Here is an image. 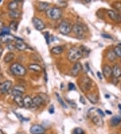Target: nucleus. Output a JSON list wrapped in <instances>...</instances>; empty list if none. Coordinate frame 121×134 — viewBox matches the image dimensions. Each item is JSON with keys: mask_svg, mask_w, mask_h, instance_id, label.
Here are the masks:
<instances>
[{"mask_svg": "<svg viewBox=\"0 0 121 134\" xmlns=\"http://www.w3.org/2000/svg\"><path fill=\"white\" fill-rule=\"evenodd\" d=\"M83 54L79 48L73 47L69 49L67 54L68 60L71 62H76L82 57Z\"/></svg>", "mask_w": 121, "mask_h": 134, "instance_id": "1", "label": "nucleus"}, {"mask_svg": "<svg viewBox=\"0 0 121 134\" xmlns=\"http://www.w3.org/2000/svg\"><path fill=\"white\" fill-rule=\"evenodd\" d=\"M10 71L16 76H20V77H23L26 74V69L25 67L23 66L22 64H19L18 62L13 63L10 66Z\"/></svg>", "mask_w": 121, "mask_h": 134, "instance_id": "2", "label": "nucleus"}, {"mask_svg": "<svg viewBox=\"0 0 121 134\" xmlns=\"http://www.w3.org/2000/svg\"><path fill=\"white\" fill-rule=\"evenodd\" d=\"M92 85V81L90 78L87 76H84L81 78L79 81V85L81 90L84 92H86L91 89Z\"/></svg>", "mask_w": 121, "mask_h": 134, "instance_id": "3", "label": "nucleus"}, {"mask_svg": "<svg viewBox=\"0 0 121 134\" xmlns=\"http://www.w3.org/2000/svg\"><path fill=\"white\" fill-rule=\"evenodd\" d=\"M47 16L53 20H59L61 16V11L58 8H52L46 12Z\"/></svg>", "mask_w": 121, "mask_h": 134, "instance_id": "4", "label": "nucleus"}, {"mask_svg": "<svg viewBox=\"0 0 121 134\" xmlns=\"http://www.w3.org/2000/svg\"><path fill=\"white\" fill-rule=\"evenodd\" d=\"M59 28L61 33L63 35H68L71 31V26L70 24L65 21L61 22Z\"/></svg>", "mask_w": 121, "mask_h": 134, "instance_id": "5", "label": "nucleus"}, {"mask_svg": "<svg viewBox=\"0 0 121 134\" xmlns=\"http://www.w3.org/2000/svg\"><path fill=\"white\" fill-rule=\"evenodd\" d=\"M72 31L78 37L83 38L84 37V28L79 24H75L73 25Z\"/></svg>", "mask_w": 121, "mask_h": 134, "instance_id": "6", "label": "nucleus"}, {"mask_svg": "<svg viewBox=\"0 0 121 134\" xmlns=\"http://www.w3.org/2000/svg\"><path fill=\"white\" fill-rule=\"evenodd\" d=\"M32 134H43L45 132V129L40 125H33L30 129Z\"/></svg>", "mask_w": 121, "mask_h": 134, "instance_id": "7", "label": "nucleus"}, {"mask_svg": "<svg viewBox=\"0 0 121 134\" xmlns=\"http://www.w3.org/2000/svg\"><path fill=\"white\" fill-rule=\"evenodd\" d=\"M32 23H33V25H34L36 29L39 30V31H42L45 28V25H44L42 20L40 19V18L34 17L32 19Z\"/></svg>", "mask_w": 121, "mask_h": 134, "instance_id": "8", "label": "nucleus"}, {"mask_svg": "<svg viewBox=\"0 0 121 134\" xmlns=\"http://www.w3.org/2000/svg\"><path fill=\"white\" fill-rule=\"evenodd\" d=\"M11 87V81H6L3 82V83L0 85V93H6L9 92Z\"/></svg>", "mask_w": 121, "mask_h": 134, "instance_id": "9", "label": "nucleus"}, {"mask_svg": "<svg viewBox=\"0 0 121 134\" xmlns=\"http://www.w3.org/2000/svg\"><path fill=\"white\" fill-rule=\"evenodd\" d=\"M82 69V66L80 62H76L74 65L73 66L72 69L71 70V73L73 77H77L80 72V71Z\"/></svg>", "mask_w": 121, "mask_h": 134, "instance_id": "10", "label": "nucleus"}, {"mask_svg": "<svg viewBox=\"0 0 121 134\" xmlns=\"http://www.w3.org/2000/svg\"><path fill=\"white\" fill-rule=\"evenodd\" d=\"M107 14H108V17L113 20V21H115L116 23H120L121 22L120 18V15L118 14H117L116 12H115L114 11H112V10H108L107 12Z\"/></svg>", "mask_w": 121, "mask_h": 134, "instance_id": "11", "label": "nucleus"}, {"mask_svg": "<svg viewBox=\"0 0 121 134\" xmlns=\"http://www.w3.org/2000/svg\"><path fill=\"white\" fill-rule=\"evenodd\" d=\"M14 36L11 35L10 34L7 35H2V36L0 37V40L2 43H10V42L13 41L14 40Z\"/></svg>", "mask_w": 121, "mask_h": 134, "instance_id": "12", "label": "nucleus"}, {"mask_svg": "<svg viewBox=\"0 0 121 134\" xmlns=\"http://www.w3.org/2000/svg\"><path fill=\"white\" fill-rule=\"evenodd\" d=\"M23 100H24V107L26 108H31L34 106L32 99L29 96H26L24 98H23Z\"/></svg>", "mask_w": 121, "mask_h": 134, "instance_id": "13", "label": "nucleus"}, {"mask_svg": "<svg viewBox=\"0 0 121 134\" xmlns=\"http://www.w3.org/2000/svg\"><path fill=\"white\" fill-rule=\"evenodd\" d=\"M112 76L114 78L118 79L121 77V67L118 64L114 65L112 69Z\"/></svg>", "mask_w": 121, "mask_h": 134, "instance_id": "14", "label": "nucleus"}, {"mask_svg": "<svg viewBox=\"0 0 121 134\" xmlns=\"http://www.w3.org/2000/svg\"><path fill=\"white\" fill-rule=\"evenodd\" d=\"M16 49H18L19 51H24L27 49V46L25 43L23 42V41L22 39H18L17 40V41L16 42Z\"/></svg>", "mask_w": 121, "mask_h": 134, "instance_id": "15", "label": "nucleus"}, {"mask_svg": "<svg viewBox=\"0 0 121 134\" xmlns=\"http://www.w3.org/2000/svg\"><path fill=\"white\" fill-rule=\"evenodd\" d=\"M103 74L105 78H109L112 76V69L108 65H105L103 67Z\"/></svg>", "mask_w": 121, "mask_h": 134, "instance_id": "16", "label": "nucleus"}, {"mask_svg": "<svg viewBox=\"0 0 121 134\" xmlns=\"http://www.w3.org/2000/svg\"><path fill=\"white\" fill-rule=\"evenodd\" d=\"M37 8L40 12H47L48 9H50V4L47 2H39Z\"/></svg>", "mask_w": 121, "mask_h": 134, "instance_id": "17", "label": "nucleus"}, {"mask_svg": "<svg viewBox=\"0 0 121 134\" xmlns=\"http://www.w3.org/2000/svg\"><path fill=\"white\" fill-rule=\"evenodd\" d=\"M86 97L89 100V101L94 104H95L98 102V98L97 95H95L94 93H88L86 95Z\"/></svg>", "mask_w": 121, "mask_h": 134, "instance_id": "18", "label": "nucleus"}, {"mask_svg": "<svg viewBox=\"0 0 121 134\" xmlns=\"http://www.w3.org/2000/svg\"><path fill=\"white\" fill-rule=\"evenodd\" d=\"M32 102H33V105L36 107H40L44 104L42 98H40L39 95L35 96L32 99Z\"/></svg>", "mask_w": 121, "mask_h": 134, "instance_id": "19", "label": "nucleus"}, {"mask_svg": "<svg viewBox=\"0 0 121 134\" xmlns=\"http://www.w3.org/2000/svg\"><path fill=\"white\" fill-rule=\"evenodd\" d=\"M92 122L97 126H102L104 125V121L102 117L100 116H94L92 119Z\"/></svg>", "mask_w": 121, "mask_h": 134, "instance_id": "20", "label": "nucleus"}, {"mask_svg": "<svg viewBox=\"0 0 121 134\" xmlns=\"http://www.w3.org/2000/svg\"><path fill=\"white\" fill-rule=\"evenodd\" d=\"M9 16H10V18H13V19H17L21 16V12L18 10H10V12H9Z\"/></svg>", "mask_w": 121, "mask_h": 134, "instance_id": "21", "label": "nucleus"}, {"mask_svg": "<svg viewBox=\"0 0 121 134\" xmlns=\"http://www.w3.org/2000/svg\"><path fill=\"white\" fill-rule=\"evenodd\" d=\"M15 57V55L14 53L12 52H9L4 56V58H3V60L5 63H9V62H11L13 60L14 58Z\"/></svg>", "mask_w": 121, "mask_h": 134, "instance_id": "22", "label": "nucleus"}, {"mask_svg": "<svg viewBox=\"0 0 121 134\" xmlns=\"http://www.w3.org/2000/svg\"><path fill=\"white\" fill-rule=\"evenodd\" d=\"M121 122V117L118 116H113L110 119V125L112 126H117Z\"/></svg>", "mask_w": 121, "mask_h": 134, "instance_id": "23", "label": "nucleus"}, {"mask_svg": "<svg viewBox=\"0 0 121 134\" xmlns=\"http://www.w3.org/2000/svg\"><path fill=\"white\" fill-rule=\"evenodd\" d=\"M50 52L51 53H53V54L55 55H58V54H61L63 52V48H62L61 46H56V47H54V48H52L50 49Z\"/></svg>", "mask_w": 121, "mask_h": 134, "instance_id": "24", "label": "nucleus"}, {"mask_svg": "<svg viewBox=\"0 0 121 134\" xmlns=\"http://www.w3.org/2000/svg\"><path fill=\"white\" fill-rule=\"evenodd\" d=\"M14 100L16 102V104L18 105L19 107H24V100H23L22 96H16L14 97Z\"/></svg>", "mask_w": 121, "mask_h": 134, "instance_id": "25", "label": "nucleus"}, {"mask_svg": "<svg viewBox=\"0 0 121 134\" xmlns=\"http://www.w3.org/2000/svg\"><path fill=\"white\" fill-rule=\"evenodd\" d=\"M28 69L32 70H34L35 72H40V71H42V67L36 64H30L28 66Z\"/></svg>", "mask_w": 121, "mask_h": 134, "instance_id": "26", "label": "nucleus"}, {"mask_svg": "<svg viewBox=\"0 0 121 134\" xmlns=\"http://www.w3.org/2000/svg\"><path fill=\"white\" fill-rule=\"evenodd\" d=\"M18 6V2L16 1V0H14L13 2H11L9 4H8V8L10 10H17Z\"/></svg>", "mask_w": 121, "mask_h": 134, "instance_id": "27", "label": "nucleus"}, {"mask_svg": "<svg viewBox=\"0 0 121 134\" xmlns=\"http://www.w3.org/2000/svg\"><path fill=\"white\" fill-rule=\"evenodd\" d=\"M39 96L40 97V98H42V101H43L44 103L45 104H47L49 102H50V99H49V98H48V96L47 95V94H45V93H40L39 94Z\"/></svg>", "mask_w": 121, "mask_h": 134, "instance_id": "28", "label": "nucleus"}, {"mask_svg": "<svg viewBox=\"0 0 121 134\" xmlns=\"http://www.w3.org/2000/svg\"><path fill=\"white\" fill-rule=\"evenodd\" d=\"M107 56H108V60L110 61H111V62H112V61H114L115 59H116V54H115V53L114 52V51H110V52L108 53Z\"/></svg>", "mask_w": 121, "mask_h": 134, "instance_id": "29", "label": "nucleus"}, {"mask_svg": "<svg viewBox=\"0 0 121 134\" xmlns=\"http://www.w3.org/2000/svg\"><path fill=\"white\" fill-rule=\"evenodd\" d=\"M10 29L12 31H17V29H18V22L12 20L10 24Z\"/></svg>", "mask_w": 121, "mask_h": 134, "instance_id": "30", "label": "nucleus"}, {"mask_svg": "<svg viewBox=\"0 0 121 134\" xmlns=\"http://www.w3.org/2000/svg\"><path fill=\"white\" fill-rule=\"evenodd\" d=\"M56 98H57V100L59 101V102L60 103V104L62 106H63V108H67V104L65 103V102L63 101V99L61 98V97L59 95V93H56Z\"/></svg>", "mask_w": 121, "mask_h": 134, "instance_id": "31", "label": "nucleus"}, {"mask_svg": "<svg viewBox=\"0 0 121 134\" xmlns=\"http://www.w3.org/2000/svg\"><path fill=\"white\" fill-rule=\"evenodd\" d=\"M113 51H114V52L116 54V56L121 58V47H119V46L115 47Z\"/></svg>", "mask_w": 121, "mask_h": 134, "instance_id": "32", "label": "nucleus"}, {"mask_svg": "<svg viewBox=\"0 0 121 134\" xmlns=\"http://www.w3.org/2000/svg\"><path fill=\"white\" fill-rule=\"evenodd\" d=\"M113 7L121 13V2H114L113 3Z\"/></svg>", "mask_w": 121, "mask_h": 134, "instance_id": "33", "label": "nucleus"}, {"mask_svg": "<svg viewBox=\"0 0 121 134\" xmlns=\"http://www.w3.org/2000/svg\"><path fill=\"white\" fill-rule=\"evenodd\" d=\"M11 94L14 97L16 96H22L23 93L22 92H19V91H17V90H15L14 89H12L11 90Z\"/></svg>", "mask_w": 121, "mask_h": 134, "instance_id": "34", "label": "nucleus"}, {"mask_svg": "<svg viewBox=\"0 0 121 134\" xmlns=\"http://www.w3.org/2000/svg\"><path fill=\"white\" fill-rule=\"evenodd\" d=\"M14 90H17V91H19V92H22V93H24L25 92V89H24V87L20 86V85H16L13 87Z\"/></svg>", "mask_w": 121, "mask_h": 134, "instance_id": "35", "label": "nucleus"}, {"mask_svg": "<svg viewBox=\"0 0 121 134\" xmlns=\"http://www.w3.org/2000/svg\"><path fill=\"white\" fill-rule=\"evenodd\" d=\"M10 29L8 28V27H3L2 30V35H7L10 33Z\"/></svg>", "mask_w": 121, "mask_h": 134, "instance_id": "36", "label": "nucleus"}, {"mask_svg": "<svg viewBox=\"0 0 121 134\" xmlns=\"http://www.w3.org/2000/svg\"><path fill=\"white\" fill-rule=\"evenodd\" d=\"M15 114H16V115L17 116V117L21 121H29V119H26V118H24L21 115H20V114H18V113H15Z\"/></svg>", "mask_w": 121, "mask_h": 134, "instance_id": "37", "label": "nucleus"}, {"mask_svg": "<svg viewBox=\"0 0 121 134\" xmlns=\"http://www.w3.org/2000/svg\"><path fill=\"white\" fill-rule=\"evenodd\" d=\"M74 134H84V130L79 127L76 128L74 130Z\"/></svg>", "mask_w": 121, "mask_h": 134, "instance_id": "38", "label": "nucleus"}, {"mask_svg": "<svg viewBox=\"0 0 121 134\" xmlns=\"http://www.w3.org/2000/svg\"><path fill=\"white\" fill-rule=\"evenodd\" d=\"M68 89H69V90H75V86L73 83H69L68 85Z\"/></svg>", "mask_w": 121, "mask_h": 134, "instance_id": "39", "label": "nucleus"}, {"mask_svg": "<svg viewBox=\"0 0 121 134\" xmlns=\"http://www.w3.org/2000/svg\"><path fill=\"white\" fill-rule=\"evenodd\" d=\"M8 48L10 49V50H13V49H16V46H15V45H12L11 44V43H8Z\"/></svg>", "mask_w": 121, "mask_h": 134, "instance_id": "40", "label": "nucleus"}, {"mask_svg": "<svg viewBox=\"0 0 121 134\" xmlns=\"http://www.w3.org/2000/svg\"><path fill=\"white\" fill-rule=\"evenodd\" d=\"M44 37L46 38V41H47V43H49V39H50V36H49V35H48V33H44Z\"/></svg>", "mask_w": 121, "mask_h": 134, "instance_id": "41", "label": "nucleus"}, {"mask_svg": "<svg viewBox=\"0 0 121 134\" xmlns=\"http://www.w3.org/2000/svg\"><path fill=\"white\" fill-rule=\"evenodd\" d=\"M67 102H69V104L71 105V106H72V108H75L76 107H77V105H76L75 103V102H73L70 101V100H67Z\"/></svg>", "mask_w": 121, "mask_h": 134, "instance_id": "42", "label": "nucleus"}, {"mask_svg": "<svg viewBox=\"0 0 121 134\" xmlns=\"http://www.w3.org/2000/svg\"><path fill=\"white\" fill-rule=\"evenodd\" d=\"M96 110H97V112L98 113V115H100V116H105L104 113L102 111V110H100V109H99V108H98V109H97Z\"/></svg>", "mask_w": 121, "mask_h": 134, "instance_id": "43", "label": "nucleus"}, {"mask_svg": "<svg viewBox=\"0 0 121 134\" xmlns=\"http://www.w3.org/2000/svg\"><path fill=\"white\" fill-rule=\"evenodd\" d=\"M48 112L50 113V114H53L55 110H54V106L53 105H50V106L49 107V110H48Z\"/></svg>", "mask_w": 121, "mask_h": 134, "instance_id": "44", "label": "nucleus"}, {"mask_svg": "<svg viewBox=\"0 0 121 134\" xmlns=\"http://www.w3.org/2000/svg\"><path fill=\"white\" fill-rule=\"evenodd\" d=\"M79 101H80L81 103H82L83 104H86V101H85V99L84 98L83 96H80V99H79Z\"/></svg>", "mask_w": 121, "mask_h": 134, "instance_id": "45", "label": "nucleus"}, {"mask_svg": "<svg viewBox=\"0 0 121 134\" xmlns=\"http://www.w3.org/2000/svg\"><path fill=\"white\" fill-rule=\"evenodd\" d=\"M102 36L103 37L107 38V39H112V37L110 36V35H106V34H102Z\"/></svg>", "mask_w": 121, "mask_h": 134, "instance_id": "46", "label": "nucleus"}, {"mask_svg": "<svg viewBox=\"0 0 121 134\" xmlns=\"http://www.w3.org/2000/svg\"><path fill=\"white\" fill-rule=\"evenodd\" d=\"M97 75H98V78L100 79H101V80H102L103 77H102V74H101V72H99V71H98V72H97Z\"/></svg>", "mask_w": 121, "mask_h": 134, "instance_id": "47", "label": "nucleus"}, {"mask_svg": "<svg viewBox=\"0 0 121 134\" xmlns=\"http://www.w3.org/2000/svg\"><path fill=\"white\" fill-rule=\"evenodd\" d=\"M4 27V25H3V23L2 21L0 20V29L2 30V29Z\"/></svg>", "mask_w": 121, "mask_h": 134, "instance_id": "48", "label": "nucleus"}, {"mask_svg": "<svg viewBox=\"0 0 121 134\" xmlns=\"http://www.w3.org/2000/svg\"><path fill=\"white\" fill-rule=\"evenodd\" d=\"M3 48H0V56H2V53H3Z\"/></svg>", "mask_w": 121, "mask_h": 134, "instance_id": "49", "label": "nucleus"}, {"mask_svg": "<svg viewBox=\"0 0 121 134\" xmlns=\"http://www.w3.org/2000/svg\"><path fill=\"white\" fill-rule=\"evenodd\" d=\"M106 113L107 114H110V115H112L111 111H108V110H106Z\"/></svg>", "mask_w": 121, "mask_h": 134, "instance_id": "50", "label": "nucleus"}, {"mask_svg": "<svg viewBox=\"0 0 121 134\" xmlns=\"http://www.w3.org/2000/svg\"><path fill=\"white\" fill-rule=\"evenodd\" d=\"M118 108H119V109L121 110V104H118Z\"/></svg>", "mask_w": 121, "mask_h": 134, "instance_id": "51", "label": "nucleus"}, {"mask_svg": "<svg viewBox=\"0 0 121 134\" xmlns=\"http://www.w3.org/2000/svg\"><path fill=\"white\" fill-rule=\"evenodd\" d=\"M105 96H106V98H110V96H109V95H106Z\"/></svg>", "mask_w": 121, "mask_h": 134, "instance_id": "52", "label": "nucleus"}, {"mask_svg": "<svg viewBox=\"0 0 121 134\" xmlns=\"http://www.w3.org/2000/svg\"><path fill=\"white\" fill-rule=\"evenodd\" d=\"M0 134H4V133H3V131H2V130H0Z\"/></svg>", "mask_w": 121, "mask_h": 134, "instance_id": "53", "label": "nucleus"}, {"mask_svg": "<svg viewBox=\"0 0 121 134\" xmlns=\"http://www.w3.org/2000/svg\"><path fill=\"white\" fill-rule=\"evenodd\" d=\"M120 20H121V13L120 14Z\"/></svg>", "mask_w": 121, "mask_h": 134, "instance_id": "54", "label": "nucleus"}, {"mask_svg": "<svg viewBox=\"0 0 121 134\" xmlns=\"http://www.w3.org/2000/svg\"><path fill=\"white\" fill-rule=\"evenodd\" d=\"M2 2V1H1V0H0V2Z\"/></svg>", "mask_w": 121, "mask_h": 134, "instance_id": "55", "label": "nucleus"}, {"mask_svg": "<svg viewBox=\"0 0 121 134\" xmlns=\"http://www.w3.org/2000/svg\"><path fill=\"white\" fill-rule=\"evenodd\" d=\"M0 70H1V67H0Z\"/></svg>", "mask_w": 121, "mask_h": 134, "instance_id": "56", "label": "nucleus"}, {"mask_svg": "<svg viewBox=\"0 0 121 134\" xmlns=\"http://www.w3.org/2000/svg\"><path fill=\"white\" fill-rule=\"evenodd\" d=\"M120 87H121V85H120Z\"/></svg>", "mask_w": 121, "mask_h": 134, "instance_id": "57", "label": "nucleus"}, {"mask_svg": "<svg viewBox=\"0 0 121 134\" xmlns=\"http://www.w3.org/2000/svg\"><path fill=\"white\" fill-rule=\"evenodd\" d=\"M43 134H44V133H43Z\"/></svg>", "mask_w": 121, "mask_h": 134, "instance_id": "58", "label": "nucleus"}]
</instances>
